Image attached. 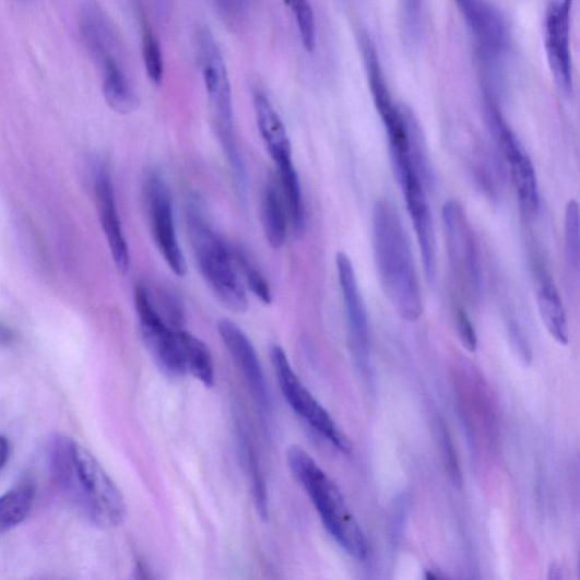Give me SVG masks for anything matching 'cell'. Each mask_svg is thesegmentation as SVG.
Here are the masks:
<instances>
[{"label":"cell","instance_id":"1","mask_svg":"<svg viewBox=\"0 0 580 580\" xmlns=\"http://www.w3.org/2000/svg\"><path fill=\"white\" fill-rule=\"evenodd\" d=\"M57 485L91 523L102 529L125 524V496L93 453L68 436H55L49 450Z\"/></svg>","mask_w":580,"mask_h":580},{"label":"cell","instance_id":"2","mask_svg":"<svg viewBox=\"0 0 580 580\" xmlns=\"http://www.w3.org/2000/svg\"><path fill=\"white\" fill-rule=\"evenodd\" d=\"M374 252L382 291L404 320L417 321L424 311L422 292L407 234L399 212L386 200L374 209Z\"/></svg>","mask_w":580,"mask_h":580},{"label":"cell","instance_id":"3","mask_svg":"<svg viewBox=\"0 0 580 580\" xmlns=\"http://www.w3.org/2000/svg\"><path fill=\"white\" fill-rule=\"evenodd\" d=\"M186 218L191 247L206 285L229 311L246 313L249 298L239 277L235 256L212 226L198 196L189 199Z\"/></svg>","mask_w":580,"mask_h":580},{"label":"cell","instance_id":"4","mask_svg":"<svg viewBox=\"0 0 580 580\" xmlns=\"http://www.w3.org/2000/svg\"><path fill=\"white\" fill-rule=\"evenodd\" d=\"M287 462L293 476L309 495L332 538L353 558L364 560L368 557V541L338 484L298 446L289 448Z\"/></svg>","mask_w":580,"mask_h":580},{"label":"cell","instance_id":"5","mask_svg":"<svg viewBox=\"0 0 580 580\" xmlns=\"http://www.w3.org/2000/svg\"><path fill=\"white\" fill-rule=\"evenodd\" d=\"M197 57L206 91L210 110L222 147L237 145L232 85L224 56L210 29L197 33Z\"/></svg>","mask_w":580,"mask_h":580},{"label":"cell","instance_id":"6","mask_svg":"<svg viewBox=\"0 0 580 580\" xmlns=\"http://www.w3.org/2000/svg\"><path fill=\"white\" fill-rule=\"evenodd\" d=\"M473 37L487 76L485 96L496 99V79L509 50V34L500 12L487 0H454Z\"/></svg>","mask_w":580,"mask_h":580},{"label":"cell","instance_id":"7","mask_svg":"<svg viewBox=\"0 0 580 580\" xmlns=\"http://www.w3.org/2000/svg\"><path fill=\"white\" fill-rule=\"evenodd\" d=\"M270 357L282 392L292 410L329 440L332 446L350 453L352 451L350 440L339 429L330 414L315 399L310 390L303 384L295 374L286 352L281 346L274 345L270 350Z\"/></svg>","mask_w":580,"mask_h":580},{"label":"cell","instance_id":"8","mask_svg":"<svg viewBox=\"0 0 580 580\" xmlns=\"http://www.w3.org/2000/svg\"><path fill=\"white\" fill-rule=\"evenodd\" d=\"M450 267L458 283L474 298L482 291V268L477 239L464 208L457 200L442 206Z\"/></svg>","mask_w":580,"mask_h":580},{"label":"cell","instance_id":"9","mask_svg":"<svg viewBox=\"0 0 580 580\" xmlns=\"http://www.w3.org/2000/svg\"><path fill=\"white\" fill-rule=\"evenodd\" d=\"M134 303L143 341L159 368L170 377L186 376L179 340L181 328L173 327L164 318L143 284L135 286Z\"/></svg>","mask_w":580,"mask_h":580},{"label":"cell","instance_id":"10","mask_svg":"<svg viewBox=\"0 0 580 580\" xmlns=\"http://www.w3.org/2000/svg\"><path fill=\"white\" fill-rule=\"evenodd\" d=\"M486 113L488 123L508 163L519 204L529 217H535L540 211L541 198L532 161L507 125L496 100L486 98Z\"/></svg>","mask_w":580,"mask_h":580},{"label":"cell","instance_id":"11","mask_svg":"<svg viewBox=\"0 0 580 580\" xmlns=\"http://www.w3.org/2000/svg\"><path fill=\"white\" fill-rule=\"evenodd\" d=\"M143 194L152 237L158 251L176 276H186L188 267L176 233L171 197L159 173L147 175Z\"/></svg>","mask_w":580,"mask_h":580},{"label":"cell","instance_id":"12","mask_svg":"<svg viewBox=\"0 0 580 580\" xmlns=\"http://www.w3.org/2000/svg\"><path fill=\"white\" fill-rule=\"evenodd\" d=\"M572 0H547L543 43L549 72L566 96L572 94L570 17Z\"/></svg>","mask_w":580,"mask_h":580},{"label":"cell","instance_id":"13","mask_svg":"<svg viewBox=\"0 0 580 580\" xmlns=\"http://www.w3.org/2000/svg\"><path fill=\"white\" fill-rule=\"evenodd\" d=\"M218 332L237 368L246 379L253 399L261 412L270 411V393L265 376L257 351L248 338L234 321L222 319Z\"/></svg>","mask_w":580,"mask_h":580},{"label":"cell","instance_id":"14","mask_svg":"<svg viewBox=\"0 0 580 580\" xmlns=\"http://www.w3.org/2000/svg\"><path fill=\"white\" fill-rule=\"evenodd\" d=\"M335 264H338L352 347L358 357H364L368 355L370 348V327L356 273L350 257L344 252L338 253Z\"/></svg>","mask_w":580,"mask_h":580},{"label":"cell","instance_id":"15","mask_svg":"<svg viewBox=\"0 0 580 580\" xmlns=\"http://www.w3.org/2000/svg\"><path fill=\"white\" fill-rule=\"evenodd\" d=\"M96 199L100 224L106 235L113 260L121 273L130 269V250L121 227L110 173L102 167L96 177Z\"/></svg>","mask_w":580,"mask_h":580},{"label":"cell","instance_id":"16","mask_svg":"<svg viewBox=\"0 0 580 580\" xmlns=\"http://www.w3.org/2000/svg\"><path fill=\"white\" fill-rule=\"evenodd\" d=\"M253 106L260 135L274 165L277 169L294 165L284 121L263 91H255Z\"/></svg>","mask_w":580,"mask_h":580},{"label":"cell","instance_id":"17","mask_svg":"<svg viewBox=\"0 0 580 580\" xmlns=\"http://www.w3.org/2000/svg\"><path fill=\"white\" fill-rule=\"evenodd\" d=\"M536 300L541 319L549 334L561 345L569 343V330L558 288L542 265L536 267Z\"/></svg>","mask_w":580,"mask_h":580},{"label":"cell","instance_id":"18","mask_svg":"<svg viewBox=\"0 0 580 580\" xmlns=\"http://www.w3.org/2000/svg\"><path fill=\"white\" fill-rule=\"evenodd\" d=\"M261 222L269 246L280 250L287 239L286 204L276 182L268 181L261 196Z\"/></svg>","mask_w":580,"mask_h":580},{"label":"cell","instance_id":"19","mask_svg":"<svg viewBox=\"0 0 580 580\" xmlns=\"http://www.w3.org/2000/svg\"><path fill=\"white\" fill-rule=\"evenodd\" d=\"M36 500V485L25 480L0 497V533L22 524L32 512Z\"/></svg>","mask_w":580,"mask_h":580},{"label":"cell","instance_id":"20","mask_svg":"<svg viewBox=\"0 0 580 580\" xmlns=\"http://www.w3.org/2000/svg\"><path fill=\"white\" fill-rule=\"evenodd\" d=\"M179 340L182 359H185L187 375L193 376L203 386L211 388L215 384V363L209 347L191 332L180 329Z\"/></svg>","mask_w":580,"mask_h":580},{"label":"cell","instance_id":"21","mask_svg":"<svg viewBox=\"0 0 580 580\" xmlns=\"http://www.w3.org/2000/svg\"><path fill=\"white\" fill-rule=\"evenodd\" d=\"M244 461L248 467L252 483V494L258 514L263 522L269 519V499L265 480L258 460V455L248 438L241 441Z\"/></svg>","mask_w":580,"mask_h":580},{"label":"cell","instance_id":"22","mask_svg":"<svg viewBox=\"0 0 580 580\" xmlns=\"http://www.w3.org/2000/svg\"><path fill=\"white\" fill-rule=\"evenodd\" d=\"M579 204L570 200L565 211V256L567 268L578 281L580 267Z\"/></svg>","mask_w":580,"mask_h":580},{"label":"cell","instance_id":"23","mask_svg":"<svg viewBox=\"0 0 580 580\" xmlns=\"http://www.w3.org/2000/svg\"><path fill=\"white\" fill-rule=\"evenodd\" d=\"M142 55L149 80L155 85H161L165 75L163 50L146 21L142 24Z\"/></svg>","mask_w":580,"mask_h":580},{"label":"cell","instance_id":"24","mask_svg":"<svg viewBox=\"0 0 580 580\" xmlns=\"http://www.w3.org/2000/svg\"><path fill=\"white\" fill-rule=\"evenodd\" d=\"M303 48L313 52L317 47V22L310 0H288Z\"/></svg>","mask_w":580,"mask_h":580},{"label":"cell","instance_id":"25","mask_svg":"<svg viewBox=\"0 0 580 580\" xmlns=\"http://www.w3.org/2000/svg\"><path fill=\"white\" fill-rule=\"evenodd\" d=\"M234 256L236 264L241 270L244 280H246L250 291L263 304L270 305L272 303V292L263 273L246 253L237 251Z\"/></svg>","mask_w":580,"mask_h":580},{"label":"cell","instance_id":"26","mask_svg":"<svg viewBox=\"0 0 580 580\" xmlns=\"http://www.w3.org/2000/svg\"><path fill=\"white\" fill-rule=\"evenodd\" d=\"M457 332L464 347L474 353L477 348V334L469 315L460 309L455 316Z\"/></svg>","mask_w":580,"mask_h":580},{"label":"cell","instance_id":"27","mask_svg":"<svg viewBox=\"0 0 580 580\" xmlns=\"http://www.w3.org/2000/svg\"><path fill=\"white\" fill-rule=\"evenodd\" d=\"M442 447L446 458L447 471L453 484L460 486L462 483L460 465H458L457 457L452 447V442L448 435L442 434Z\"/></svg>","mask_w":580,"mask_h":580},{"label":"cell","instance_id":"28","mask_svg":"<svg viewBox=\"0 0 580 580\" xmlns=\"http://www.w3.org/2000/svg\"><path fill=\"white\" fill-rule=\"evenodd\" d=\"M407 27L412 35L419 28L423 0H401Z\"/></svg>","mask_w":580,"mask_h":580},{"label":"cell","instance_id":"29","mask_svg":"<svg viewBox=\"0 0 580 580\" xmlns=\"http://www.w3.org/2000/svg\"><path fill=\"white\" fill-rule=\"evenodd\" d=\"M10 457V442L7 438L0 437V471L4 469Z\"/></svg>","mask_w":580,"mask_h":580},{"label":"cell","instance_id":"30","mask_svg":"<svg viewBox=\"0 0 580 580\" xmlns=\"http://www.w3.org/2000/svg\"><path fill=\"white\" fill-rule=\"evenodd\" d=\"M222 8L233 13H237L246 5L247 0H220Z\"/></svg>","mask_w":580,"mask_h":580},{"label":"cell","instance_id":"31","mask_svg":"<svg viewBox=\"0 0 580 580\" xmlns=\"http://www.w3.org/2000/svg\"><path fill=\"white\" fill-rule=\"evenodd\" d=\"M14 332L7 325L0 324V344L7 345L14 341Z\"/></svg>","mask_w":580,"mask_h":580}]
</instances>
